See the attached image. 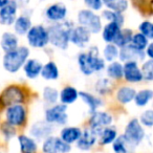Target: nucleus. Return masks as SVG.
Wrapping results in <instances>:
<instances>
[{"label": "nucleus", "mask_w": 153, "mask_h": 153, "mask_svg": "<svg viewBox=\"0 0 153 153\" xmlns=\"http://www.w3.org/2000/svg\"><path fill=\"white\" fill-rule=\"evenodd\" d=\"M132 36H133V32H132L131 30H129V28H122L119 36H117V38L115 39L114 44L117 45L119 48L126 46V45L130 44Z\"/></svg>", "instance_id": "obj_38"}, {"label": "nucleus", "mask_w": 153, "mask_h": 153, "mask_svg": "<svg viewBox=\"0 0 153 153\" xmlns=\"http://www.w3.org/2000/svg\"><path fill=\"white\" fill-rule=\"evenodd\" d=\"M0 135L5 143L11 142L13 138L17 136V128L7 124V122H0Z\"/></svg>", "instance_id": "obj_32"}, {"label": "nucleus", "mask_w": 153, "mask_h": 153, "mask_svg": "<svg viewBox=\"0 0 153 153\" xmlns=\"http://www.w3.org/2000/svg\"><path fill=\"white\" fill-rule=\"evenodd\" d=\"M136 90L130 86H122L117 91V100L119 103L123 105H127L134 100Z\"/></svg>", "instance_id": "obj_28"}, {"label": "nucleus", "mask_w": 153, "mask_h": 153, "mask_svg": "<svg viewBox=\"0 0 153 153\" xmlns=\"http://www.w3.org/2000/svg\"><path fill=\"white\" fill-rule=\"evenodd\" d=\"M42 66L43 64L40 60L36 59V58H28L25 63H24L22 70H23V74L26 79L36 80L37 78L40 76Z\"/></svg>", "instance_id": "obj_19"}, {"label": "nucleus", "mask_w": 153, "mask_h": 153, "mask_svg": "<svg viewBox=\"0 0 153 153\" xmlns=\"http://www.w3.org/2000/svg\"><path fill=\"white\" fill-rule=\"evenodd\" d=\"M153 99V90L146 88V89H140L135 94L134 97V103L137 107H145L151 102Z\"/></svg>", "instance_id": "obj_30"}, {"label": "nucleus", "mask_w": 153, "mask_h": 153, "mask_svg": "<svg viewBox=\"0 0 153 153\" xmlns=\"http://www.w3.org/2000/svg\"><path fill=\"white\" fill-rule=\"evenodd\" d=\"M43 153H69L71 146L60 138V136L51 135L42 140L41 146Z\"/></svg>", "instance_id": "obj_10"}, {"label": "nucleus", "mask_w": 153, "mask_h": 153, "mask_svg": "<svg viewBox=\"0 0 153 153\" xmlns=\"http://www.w3.org/2000/svg\"><path fill=\"white\" fill-rule=\"evenodd\" d=\"M10 1H11V0H0V9L2 7H4L5 4H7Z\"/></svg>", "instance_id": "obj_47"}, {"label": "nucleus", "mask_w": 153, "mask_h": 153, "mask_svg": "<svg viewBox=\"0 0 153 153\" xmlns=\"http://www.w3.org/2000/svg\"><path fill=\"white\" fill-rule=\"evenodd\" d=\"M79 99V91L74 86H65L59 92V101L64 105H71Z\"/></svg>", "instance_id": "obj_26"}, {"label": "nucleus", "mask_w": 153, "mask_h": 153, "mask_svg": "<svg viewBox=\"0 0 153 153\" xmlns=\"http://www.w3.org/2000/svg\"><path fill=\"white\" fill-rule=\"evenodd\" d=\"M0 153H4V152H3V151H2V150H0Z\"/></svg>", "instance_id": "obj_48"}, {"label": "nucleus", "mask_w": 153, "mask_h": 153, "mask_svg": "<svg viewBox=\"0 0 153 153\" xmlns=\"http://www.w3.org/2000/svg\"><path fill=\"white\" fill-rule=\"evenodd\" d=\"M42 99L48 106L57 104L59 101V91L53 86H45L42 90Z\"/></svg>", "instance_id": "obj_34"}, {"label": "nucleus", "mask_w": 153, "mask_h": 153, "mask_svg": "<svg viewBox=\"0 0 153 153\" xmlns=\"http://www.w3.org/2000/svg\"><path fill=\"white\" fill-rule=\"evenodd\" d=\"M123 78L129 83H140L144 80L142 70L136 61H127L123 65Z\"/></svg>", "instance_id": "obj_15"}, {"label": "nucleus", "mask_w": 153, "mask_h": 153, "mask_svg": "<svg viewBox=\"0 0 153 153\" xmlns=\"http://www.w3.org/2000/svg\"><path fill=\"white\" fill-rule=\"evenodd\" d=\"M76 21L79 25L87 28L91 34H99L102 30V17L89 9H83L79 11L76 16Z\"/></svg>", "instance_id": "obj_6"}, {"label": "nucleus", "mask_w": 153, "mask_h": 153, "mask_svg": "<svg viewBox=\"0 0 153 153\" xmlns=\"http://www.w3.org/2000/svg\"><path fill=\"white\" fill-rule=\"evenodd\" d=\"M59 68L53 61H48L47 63L43 64L41 74L42 79L45 81H56L59 78Z\"/></svg>", "instance_id": "obj_27"}, {"label": "nucleus", "mask_w": 153, "mask_h": 153, "mask_svg": "<svg viewBox=\"0 0 153 153\" xmlns=\"http://www.w3.org/2000/svg\"><path fill=\"white\" fill-rule=\"evenodd\" d=\"M44 119L47 123L51 124L53 126L66 125L68 122L67 105L60 103V104H53L48 106L45 109Z\"/></svg>", "instance_id": "obj_9"}, {"label": "nucleus", "mask_w": 153, "mask_h": 153, "mask_svg": "<svg viewBox=\"0 0 153 153\" xmlns=\"http://www.w3.org/2000/svg\"><path fill=\"white\" fill-rule=\"evenodd\" d=\"M84 4L86 7L94 12L101 11L103 7V1L102 0H83Z\"/></svg>", "instance_id": "obj_44"}, {"label": "nucleus", "mask_w": 153, "mask_h": 153, "mask_svg": "<svg viewBox=\"0 0 153 153\" xmlns=\"http://www.w3.org/2000/svg\"><path fill=\"white\" fill-rule=\"evenodd\" d=\"M82 129L76 126H70V127H64L60 131V138L64 140L67 144L71 145L74 143H76L78 140L82 135Z\"/></svg>", "instance_id": "obj_24"}, {"label": "nucleus", "mask_w": 153, "mask_h": 153, "mask_svg": "<svg viewBox=\"0 0 153 153\" xmlns=\"http://www.w3.org/2000/svg\"><path fill=\"white\" fill-rule=\"evenodd\" d=\"M27 98L25 88L19 84H10L0 92V112L7 106L24 104Z\"/></svg>", "instance_id": "obj_4"}, {"label": "nucleus", "mask_w": 153, "mask_h": 153, "mask_svg": "<svg viewBox=\"0 0 153 153\" xmlns=\"http://www.w3.org/2000/svg\"><path fill=\"white\" fill-rule=\"evenodd\" d=\"M79 98L84 102V104L88 107L90 113H94L98 110L100 107L103 106V101L99 97H96L94 94L86 91H79Z\"/></svg>", "instance_id": "obj_25"}, {"label": "nucleus", "mask_w": 153, "mask_h": 153, "mask_svg": "<svg viewBox=\"0 0 153 153\" xmlns=\"http://www.w3.org/2000/svg\"><path fill=\"white\" fill-rule=\"evenodd\" d=\"M74 23L71 21H64L53 23L47 27L49 37V43L53 47H57L59 49L68 48L70 41V33L74 28Z\"/></svg>", "instance_id": "obj_3"}, {"label": "nucleus", "mask_w": 153, "mask_h": 153, "mask_svg": "<svg viewBox=\"0 0 153 153\" xmlns=\"http://www.w3.org/2000/svg\"><path fill=\"white\" fill-rule=\"evenodd\" d=\"M123 135L128 140V143L134 148V147H137L144 140L145 136H146V132H145L144 126L140 124V120L132 119L126 125Z\"/></svg>", "instance_id": "obj_8"}, {"label": "nucleus", "mask_w": 153, "mask_h": 153, "mask_svg": "<svg viewBox=\"0 0 153 153\" xmlns=\"http://www.w3.org/2000/svg\"><path fill=\"white\" fill-rule=\"evenodd\" d=\"M98 140H99V134L96 131H94L91 128H88V129L86 128L82 132L81 137L76 143V148L82 151H88L96 145Z\"/></svg>", "instance_id": "obj_17"}, {"label": "nucleus", "mask_w": 153, "mask_h": 153, "mask_svg": "<svg viewBox=\"0 0 153 153\" xmlns=\"http://www.w3.org/2000/svg\"><path fill=\"white\" fill-rule=\"evenodd\" d=\"M112 149L114 153H130L133 147L128 143L124 135L117 136L112 143Z\"/></svg>", "instance_id": "obj_35"}, {"label": "nucleus", "mask_w": 153, "mask_h": 153, "mask_svg": "<svg viewBox=\"0 0 153 153\" xmlns=\"http://www.w3.org/2000/svg\"><path fill=\"white\" fill-rule=\"evenodd\" d=\"M18 148L20 153H37L38 152V142L27 134H18L17 136Z\"/></svg>", "instance_id": "obj_20"}, {"label": "nucleus", "mask_w": 153, "mask_h": 153, "mask_svg": "<svg viewBox=\"0 0 153 153\" xmlns=\"http://www.w3.org/2000/svg\"><path fill=\"white\" fill-rule=\"evenodd\" d=\"M138 30L148 40H153V22L148 21V20L143 21L138 26Z\"/></svg>", "instance_id": "obj_42"}, {"label": "nucleus", "mask_w": 153, "mask_h": 153, "mask_svg": "<svg viewBox=\"0 0 153 153\" xmlns=\"http://www.w3.org/2000/svg\"><path fill=\"white\" fill-rule=\"evenodd\" d=\"M113 123V117L110 113L106 111H94L91 113V117L89 121V128H91L97 133H100L103 128L111 126Z\"/></svg>", "instance_id": "obj_12"}, {"label": "nucleus", "mask_w": 153, "mask_h": 153, "mask_svg": "<svg viewBox=\"0 0 153 153\" xmlns=\"http://www.w3.org/2000/svg\"><path fill=\"white\" fill-rule=\"evenodd\" d=\"M32 26H33V23H32V19H30V16L22 14V15L18 16V17L16 18L15 22H14V24H13L14 33H15L17 36H25Z\"/></svg>", "instance_id": "obj_22"}, {"label": "nucleus", "mask_w": 153, "mask_h": 153, "mask_svg": "<svg viewBox=\"0 0 153 153\" xmlns=\"http://www.w3.org/2000/svg\"><path fill=\"white\" fill-rule=\"evenodd\" d=\"M53 131H55L53 125L47 123L45 120L44 121H36L32 124L30 130H28L30 135L34 137L37 142L43 140L48 136H51Z\"/></svg>", "instance_id": "obj_11"}, {"label": "nucleus", "mask_w": 153, "mask_h": 153, "mask_svg": "<svg viewBox=\"0 0 153 153\" xmlns=\"http://www.w3.org/2000/svg\"><path fill=\"white\" fill-rule=\"evenodd\" d=\"M140 70L145 81L153 82V60L149 59L147 61H144Z\"/></svg>", "instance_id": "obj_40"}, {"label": "nucleus", "mask_w": 153, "mask_h": 153, "mask_svg": "<svg viewBox=\"0 0 153 153\" xmlns=\"http://www.w3.org/2000/svg\"><path fill=\"white\" fill-rule=\"evenodd\" d=\"M96 89L100 94H106L112 89V83L109 78H101L96 83Z\"/></svg>", "instance_id": "obj_41"}, {"label": "nucleus", "mask_w": 153, "mask_h": 153, "mask_svg": "<svg viewBox=\"0 0 153 153\" xmlns=\"http://www.w3.org/2000/svg\"><path fill=\"white\" fill-rule=\"evenodd\" d=\"M0 114H2V121L14 126L15 128H23L27 123L28 111L24 104H14L3 109Z\"/></svg>", "instance_id": "obj_5"}, {"label": "nucleus", "mask_w": 153, "mask_h": 153, "mask_svg": "<svg viewBox=\"0 0 153 153\" xmlns=\"http://www.w3.org/2000/svg\"><path fill=\"white\" fill-rule=\"evenodd\" d=\"M30 56V49L25 45H19L16 49L4 53L1 59L3 69L11 74H18Z\"/></svg>", "instance_id": "obj_2"}, {"label": "nucleus", "mask_w": 153, "mask_h": 153, "mask_svg": "<svg viewBox=\"0 0 153 153\" xmlns=\"http://www.w3.org/2000/svg\"><path fill=\"white\" fill-rule=\"evenodd\" d=\"M101 16L107 22H115L119 25H121L122 27H123L124 23H125V18L123 16V13H119V12H114L106 9L102 12V15Z\"/></svg>", "instance_id": "obj_36"}, {"label": "nucleus", "mask_w": 153, "mask_h": 153, "mask_svg": "<svg viewBox=\"0 0 153 153\" xmlns=\"http://www.w3.org/2000/svg\"><path fill=\"white\" fill-rule=\"evenodd\" d=\"M120 48L114 44V43H107L103 49L102 57L105 61L112 62L115 61V59L119 58Z\"/></svg>", "instance_id": "obj_37"}, {"label": "nucleus", "mask_w": 153, "mask_h": 153, "mask_svg": "<svg viewBox=\"0 0 153 153\" xmlns=\"http://www.w3.org/2000/svg\"><path fill=\"white\" fill-rule=\"evenodd\" d=\"M78 66L81 72L85 76H91L101 72L106 68V62L100 56L98 46H90L87 51L78 55Z\"/></svg>", "instance_id": "obj_1"}, {"label": "nucleus", "mask_w": 153, "mask_h": 153, "mask_svg": "<svg viewBox=\"0 0 153 153\" xmlns=\"http://www.w3.org/2000/svg\"><path fill=\"white\" fill-rule=\"evenodd\" d=\"M123 72H124V68H123V64L121 62L112 61L106 67V74L109 79L121 80L123 78Z\"/></svg>", "instance_id": "obj_31"}, {"label": "nucleus", "mask_w": 153, "mask_h": 153, "mask_svg": "<svg viewBox=\"0 0 153 153\" xmlns=\"http://www.w3.org/2000/svg\"><path fill=\"white\" fill-rule=\"evenodd\" d=\"M103 5L111 11L124 13L129 7V0H102Z\"/></svg>", "instance_id": "obj_33"}, {"label": "nucleus", "mask_w": 153, "mask_h": 153, "mask_svg": "<svg viewBox=\"0 0 153 153\" xmlns=\"http://www.w3.org/2000/svg\"><path fill=\"white\" fill-rule=\"evenodd\" d=\"M19 46V36L13 32H4L0 37V49L3 53L12 51Z\"/></svg>", "instance_id": "obj_21"}, {"label": "nucleus", "mask_w": 153, "mask_h": 153, "mask_svg": "<svg viewBox=\"0 0 153 153\" xmlns=\"http://www.w3.org/2000/svg\"><path fill=\"white\" fill-rule=\"evenodd\" d=\"M117 137V130L115 127H105L102 131L99 133V143L101 146H107V145L112 144Z\"/></svg>", "instance_id": "obj_29"}, {"label": "nucleus", "mask_w": 153, "mask_h": 153, "mask_svg": "<svg viewBox=\"0 0 153 153\" xmlns=\"http://www.w3.org/2000/svg\"><path fill=\"white\" fill-rule=\"evenodd\" d=\"M130 44L140 51H145L149 44V40L142 34V33H135L133 34Z\"/></svg>", "instance_id": "obj_39"}, {"label": "nucleus", "mask_w": 153, "mask_h": 153, "mask_svg": "<svg viewBox=\"0 0 153 153\" xmlns=\"http://www.w3.org/2000/svg\"><path fill=\"white\" fill-rule=\"evenodd\" d=\"M146 53L144 51H140V49L133 47L131 44H128L124 47H121L119 53V58L122 62H127V61H144Z\"/></svg>", "instance_id": "obj_18"}, {"label": "nucleus", "mask_w": 153, "mask_h": 153, "mask_svg": "<svg viewBox=\"0 0 153 153\" xmlns=\"http://www.w3.org/2000/svg\"><path fill=\"white\" fill-rule=\"evenodd\" d=\"M25 36L27 44L33 48H45L49 44L48 30L47 27H45L42 24L33 25Z\"/></svg>", "instance_id": "obj_7"}, {"label": "nucleus", "mask_w": 153, "mask_h": 153, "mask_svg": "<svg viewBox=\"0 0 153 153\" xmlns=\"http://www.w3.org/2000/svg\"><path fill=\"white\" fill-rule=\"evenodd\" d=\"M146 56L150 60H153V42L149 43L148 46L146 47V51H145Z\"/></svg>", "instance_id": "obj_45"}, {"label": "nucleus", "mask_w": 153, "mask_h": 153, "mask_svg": "<svg viewBox=\"0 0 153 153\" xmlns=\"http://www.w3.org/2000/svg\"><path fill=\"white\" fill-rule=\"evenodd\" d=\"M122 30V26L119 25L115 22H108L105 24L102 28V39L106 43H114L115 39L117 38L120 32Z\"/></svg>", "instance_id": "obj_23"}, {"label": "nucleus", "mask_w": 153, "mask_h": 153, "mask_svg": "<svg viewBox=\"0 0 153 153\" xmlns=\"http://www.w3.org/2000/svg\"><path fill=\"white\" fill-rule=\"evenodd\" d=\"M18 7L17 3L11 0L7 4L0 9V24L4 26H11L14 24L16 18L18 17Z\"/></svg>", "instance_id": "obj_16"}, {"label": "nucleus", "mask_w": 153, "mask_h": 153, "mask_svg": "<svg viewBox=\"0 0 153 153\" xmlns=\"http://www.w3.org/2000/svg\"><path fill=\"white\" fill-rule=\"evenodd\" d=\"M138 120L144 127H153V109H147L143 111Z\"/></svg>", "instance_id": "obj_43"}, {"label": "nucleus", "mask_w": 153, "mask_h": 153, "mask_svg": "<svg viewBox=\"0 0 153 153\" xmlns=\"http://www.w3.org/2000/svg\"><path fill=\"white\" fill-rule=\"evenodd\" d=\"M91 33L82 25L74 26L70 33V43L79 48H85L90 42Z\"/></svg>", "instance_id": "obj_13"}, {"label": "nucleus", "mask_w": 153, "mask_h": 153, "mask_svg": "<svg viewBox=\"0 0 153 153\" xmlns=\"http://www.w3.org/2000/svg\"><path fill=\"white\" fill-rule=\"evenodd\" d=\"M16 3L18 4V7H25V5H27V3L30 2V0H14Z\"/></svg>", "instance_id": "obj_46"}, {"label": "nucleus", "mask_w": 153, "mask_h": 153, "mask_svg": "<svg viewBox=\"0 0 153 153\" xmlns=\"http://www.w3.org/2000/svg\"><path fill=\"white\" fill-rule=\"evenodd\" d=\"M44 15H45V18H46L48 21L53 22V23L62 22L66 19V16H67V7L62 2L53 3V4L47 7V9L45 10Z\"/></svg>", "instance_id": "obj_14"}]
</instances>
